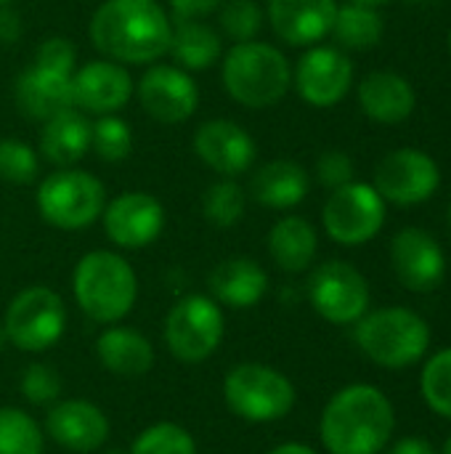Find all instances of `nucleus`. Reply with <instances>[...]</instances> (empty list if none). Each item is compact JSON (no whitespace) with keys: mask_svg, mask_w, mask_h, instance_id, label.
Wrapping results in <instances>:
<instances>
[{"mask_svg":"<svg viewBox=\"0 0 451 454\" xmlns=\"http://www.w3.org/2000/svg\"><path fill=\"white\" fill-rule=\"evenodd\" d=\"M90 43L117 64H157L170 53L173 19L157 0H104L88 21Z\"/></svg>","mask_w":451,"mask_h":454,"instance_id":"1","label":"nucleus"},{"mask_svg":"<svg viewBox=\"0 0 451 454\" xmlns=\"http://www.w3.org/2000/svg\"><path fill=\"white\" fill-rule=\"evenodd\" d=\"M396 415L388 396L367 383L338 391L319 423L322 442L330 454H377L393 436Z\"/></svg>","mask_w":451,"mask_h":454,"instance_id":"2","label":"nucleus"},{"mask_svg":"<svg viewBox=\"0 0 451 454\" xmlns=\"http://www.w3.org/2000/svg\"><path fill=\"white\" fill-rule=\"evenodd\" d=\"M221 82L229 98L239 106L268 109L287 96L292 85V67L271 43H234L221 61Z\"/></svg>","mask_w":451,"mask_h":454,"instance_id":"3","label":"nucleus"},{"mask_svg":"<svg viewBox=\"0 0 451 454\" xmlns=\"http://www.w3.org/2000/svg\"><path fill=\"white\" fill-rule=\"evenodd\" d=\"M72 293L88 319L114 325L133 311L138 298V277L120 253L93 250L77 261Z\"/></svg>","mask_w":451,"mask_h":454,"instance_id":"4","label":"nucleus"},{"mask_svg":"<svg viewBox=\"0 0 451 454\" xmlns=\"http://www.w3.org/2000/svg\"><path fill=\"white\" fill-rule=\"evenodd\" d=\"M354 338L364 356L375 364L404 370L425 356L431 346V327L420 314L404 306H391L364 314L356 322Z\"/></svg>","mask_w":451,"mask_h":454,"instance_id":"5","label":"nucleus"},{"mask_svg":"<svg viewBox=\"0 0 451 454\" xmlns=\"http://www.w3.org/2000/svg\"><path fill=\"white\" fill-rule=\"evenodd\" d=\"M35 205L48 226L80 231L101 218L106 207V189L88 170L58 168L40 181Z\"/></svg>","mask_w":451,"mask_h":454,"instance_id":"6","label":"nucleus"},{"mask_svg":"<svg viewBox=\"0 0 451 454\" xmlns=\"http://www.w3.org/2000/svg\"><path fill=\"white\" fill-rule=\"evenodd\" d=\"M226 407L247 423H276L287 418L295 407V386L292 380L258 362H245L229 370L223 380Z\"/></svg>","mask_w":451,"mask_h":454,"instance_id":"7","label":"nucleus"},{"mask_svg":"<svg viewBox=\"0 0 451 454\" xmlns=\"http://www.w3.org/2000/svg\"><path fill=\"white\" fill-rule=\"evenodd\" d=\"M226 333V319L221 303L210 295H186L181 298L165 319V346L167 351L186 364H199L210 359Z\"/></svg>","mask_w":451,"mask_h":454,"instance_id":"8","label":"nucleus"},{"mask_svg":"<svg viewBox=\"0 0 451 454\" xmlns=\"http://www.w3.org/2000/svg\"><path fill=\"white\" fill-rule=\"evenodd\" d=\"M66 327V309L58 293L35 285L21 290L5 309L3 330L19 351L40 354L56 346Z\"/></svg>","mask_w":451,"mask_h":454,"instance_id":"9","label":"nucleus"},{"mask_svg":"<svg viewBox=\"0 0 451 454\" xmlns=\"http://www.w3.org/2000/svg\"><path fill=\"white\" fill-rule=\"evenodd\" d=\"M322 223L332 242L346 247L364 245L375 239L385 223V200L372 184L351 181L330 192Z\"/></svg>","mask_w":451,"mask_h":454,"instance_id":"10","label":"nucleus"},{"mask_svg":"<svg viewBox=\"0 0 451 454\" xmlns=\"http://www.w3.org/2000/svg\"><path fill=\"white\" fill-rule=\"evenodd\" d=\"M308 298L322 319L332 325H354L369 309V285L356 266L327 261L311 274Z\"/></svg>","mask_w":451,"mask_h":454,"instance_id":"11","label":"nucleus"},{"mask_svg":"<svg viewBox=\"0 0 451 454\" xmlns=\"http://www.w3.org/2000/svg\"><path fill=\"white\" fill-rule=\"evenodd\" d=\"M292 85L308 106L330 109L348 96L354 85V64L340 48L311 45L292 69Z\"/></svg>","mask_w":451,"mask_h":454,"instance_id":"12","label":"nucleus"},{"mask_svg":"<svg viewBox=\"0 0 451 454\" xmlns=\"http://www.w3.org/2000/svg\"><path fill=\"white\" fill-rule=\"evenodd\" d=\"M136 96L141 109L162 125H181L194 117L199 106V88L194 77L178 64H152L141 74Z\"/></svg>","mask_w":451,"mask_h":454,"instance_id":"13","label":"nucleus"},{"mask_svg":"<svg viewBox=\"0 0 451 454\" xmlns=\"http://www.w3.org/2000/svg\"><path fill=\"white\" fill-rule=\"evenodd\" d=\"M441 184V170L436 160L420 149H396L385 154L375 170V189L385 202L420 205L436 194Z\"/></svg>","mask_w":451,"mask_h":454,"instance_id":"14","label":"nucleus"},{"mask_svg":"<svg viewBox=\"0 0 451 454\" xmlns=\"http://www.w3.org/2000/svg\"><path fill=\"white\" fill-rule=\"evenodd\" d=\"M101 221L112 245L122 250H144L165 231V207L146 192H122L106 202Z\"/></svg>","mask_w":451,"mask_h":454,"instance_id":"15","label":"nucleus"},{"mask_svg":"<svg viewBox=\"0 0 451 454\" xmlns=\"http://www.w3.org/2000/svg\"><path fill=\"white\" fill-rule=\"evenodd\" d=\"M194 154L221 178H237L255 165L258 144L255 138L234 120L218 117L197 128L191 138Z\"/></svg>","mask_w":451,"mask_h":454,"instance_id":"16","label":"nucleus"},{"mask_svg":"<svg viewBox=\"0 0 451 454\" xmlns=\"http://www.w3.org/2000/svg\"><path fill=\"white\" fill-rule=\"evenodd\" d=\"M136 93V82L125 64L112 59H96L74 69L72 96L74 109L88 114H117L128 106Z\"/></svg>","mask_w":451,"mask_h":454,"instance_id":"17","label":"nucleus"},{"mask_svg":"<svg viewBox=\"0 0 451 454\" xmlns=\"http://www.w3.org/2000/svg\"><path fill=\"white\" fill-rule=\"evenodd\" d=\"M391 263L399 282L412 293H431L447 277V255L439 239L417 226H407L393 237Z\"/></svg>","mask_w":451,"mask_h":454,"instance_id":"18","label":"nucleus"},{"mask_svg":"<svg viewBox=\"0 0 451 454\" xmlns=\"http://www.w3.org/2000/svg\"><path fill=\"white\" fill-rule=\"evenodd\" d=\"M335 0H266V19L274 35L295 48H311L332 32Z\"/></svg>","mask_w":451,"mask_h":454,"instance_id":"19","label":"nucleus"},{"mask_svg":"<svg viewBox=\"0 0 451 454\" xmlns=\"http://www.w3.org/2000/svg\"><path fill=\"white\" fill-rule=\"evenodd\" d=\"M48 436L69 450V452L88 454L101 450L109 439V420L101 407L85 399H66L51 407L45 415Z\"/></svg>","mask_w":451,"mask_h":454,"instance_id":"20","label":"nucleus"},{"mask_svg":"<svg viewBox=\"0 0 451 454\" xmlns=\"http://www.w3.org/2000/svg\"><path fill=\"white\" fill-rule=\"evenodd\" d=\"M13 98L21 114H27L29 120L45 122L66 109H74L72 74H61V72H51L37 64H29L16 77Z\"/></svg>","mask_w":451,"mask_h":454,"instance_id":"21","label":"nucleus"},{"mask_svg":"<svg viewBox=\"0 0 451 454\" xmlns=\"http://www.w3.org/2000/svg\"><path fill=\"white\" fill-rule=\"evenodd\" d=\"M210 298L229 309H253L268 293V274L253 258H226L207 277Z\"/></svg>","mask_w":451,"mask_h":454,"instance_id":"22","label":"nucleus"},{"mask_svg":"<svg viewBox=\"0 0 451 454\" xmlns=\"http://www.w3.org/2000/svg\"><path fill=\"white\" fill-rule=\"evenodd\" d=\"M359 106L369 120L380 125H396L415 112L417 96L407 77L380 69L359 82Z\"/></svg>","mask_w":451,"mask_h":454,"instance_id":"23","label":"nucleus"},{"mask_svg":"<svg viewBox=\"0 0 451 454\" xmlns=\"http://www.w3.org/2000/svg\"><path fill=\"white\" fill-rule=\"evenodd\" d=\"M308 173L292 160H271L250 178V197L268 210H292L308 197Z\"/></svg>","mask_w":451,"mask_h":454,"instance_id":"24","label":"nucleus"},{"mask_svg":"<svg viewBox=\"0 0 451 454\" xmlns=\"http://www.w3.org/2000/svg\"><path fill=\"white\" fill-rule=\"evenodd\" d=\"M101 367L117 378H144L154 367V348L133 327H106L96 340Z\"/></svg>","mask_w":451,"mask_h":454,"instance_id":"25","label":"nucleus"},{"mask_svg":"<svg viewBox=\"0 0 451 454\" xmlns=\"http://www.w3.org/2000/svg\"><path fill=\"white\" fill-rule=\"evenodd\" d=\"M37 149L56 168L77 165L90 152V122H88L85 112L66 109V112L45 120L43 130H40Z\"/></svg>","mask_w":451,"mask_h":454,"instance_id":"26","label":"nucleus"},{"mask_svg":"<svg viewBox=\"0 0 451 454\" xmlns=\"http://www.w3.org/2000/svg\"><path fill=\"white\" fill-rule=\"evenodd\" d=\"M316 250L319 234L314 223L300 215H284L268 231V255L287 274L306 271L314 263Z\"/></svg>","mask_w":451,"mask_h":454,"instance_id":"27","label":"nucleus"},{"mask_svg":"<svg viewBox=\"0 0 451 454\" xmlns=\"http://www.w3.org/2000/svg\"><path fill=\"white\" fill-rule=\"evenodd\" d=\"M170 53L186 72L210 69L223 53V37L202 19H173Z\"/></svg>","mask_w":451,"mask_h":454,"instance_id":"28","label":"nucleus"},{"mask_svg":"<svg viewBox=\"0 0 451 454\" xmlns=\"http://www.w3.org/2000/svg\"><path fill=\"white\" fill-rule=\"evenodd\" d=\"M383 32H385V24L377 8L346 3V5H338L330 35H335V40L346 51H369L383 40Z\"/></svg>","mask_w":451,"mask_h":454,"instance_id":"29","label":"nucleus"},{"mask_svg":"<svg viewBox=\"0 0 451 454\" xmlns=\"http://www.w3.org/2000/svg\"><path fill=\"white\" fill-rule=\"evenodd\" d=\"M247 192L237 184V178H221L210 184L202 194V213L207 223L218 229H231L245 218Z\"/></svg>","mask_w":451,"mask_h":454,"instance_id":"30","label":"nucleus"},{"mask_svg":"<svg viewBox=\"0 0 451 454\" xmlns=\"http://www.w3.org/2000/svg\"><path fill=\"white\" fill-rule=\"evenodd\" d=\"M45 434L19 407H0V454H43Z\"/></svg>","mask_w":451,"mask_h":454,"instance_id":"31","label":"nucleus"},{"mask_svg":"<svg viewBox=\"0 0 451 454\" xmlns=\"http://www.w3.org/2000/svg\"><path fill=\"white\" fill-rule=\"evenodd\" d=\"M90 152L101 162H122L133 152V130L120 114H101L90 122Z\"/></svg>","mask_w":451,"mask_h":454,"instance_id":"32","label":"nucleus"},{"mask_svg":"<svg viewBox=\"0 0 451 454\" xmlns=\"http://www.w3.org/2000/svg\"><path fill=\"white\" fill-rule=\"evenodd\" d=\"M263 21H266V11L258 0H223L218 8L221 32L231 43L255 40L263 29Z\"/></svg>","mask_w":451,"mask_h":454,"instance_id":"33","label":"nucleus"},{"mask_svg":"<svg viewBox=\"0 0 451 454\" xmlns=\"http://www.w3.org/2000/svg\"><path fill=\"white\" fill-rule=\"evenodd\" d=\"M130 454H197V444L183 426L154 423L136 436Z\"/></svg>","mask_w":451,"mask_h":454,"instance_id":"34","label":"nucleus"},{"mask_svg":"<svg viewBox=\"0 0 451 454\" xmlns=\"http://www.w3.org/2000/svg\"><path fill=\"white\" fill-rule=\"evenodd\" d=\"M420 386L428 407L436 415L451 420V348H444L428 359Z\"/></svg>","mask_w":451,"mask_h":454,"instance_id":"35","label":"nucleus"},{"mask_svg":"<svg viewBox=\"0 0 451 454\" xmlns=\"http://www.w3.org/2000/svg\"><path fill=\"white\" fill-rule=\"evenodd\" d=\"M40 173V154L21 138H0V178L16 186L32 184Z\"/></svg>","mask_w":451,"mask_h":454,"instance_id":"36","label":"nucleus"},{"mask_svg":"<svg viewBox=\"0 0 451 454\" xmlns=\"http://www.w3.org/2000/svg\"><path fill=\"white\" fill-rule=\"evenodd\" d=\"M19 388H21V396L29 404L45 407V404H53L61 396V375L56 372V367H51L45 362H35L21 372Z\"/></svg>","mask_w":451,"mask_h":454,"instance_id":"37","label":"nucleus"},{"mask_svg":"<svg viewBox=\"0 0 451 454\" xmlns=\"http://www.w3.org/2000/svg\"><path fill=\"white\" fill-rule=\"evenodd\" d=\"M43 69L61 72V74H74L77 69V48L69 37H48L37 45L35 61Z\"/></svg>","mask_w":451,"mask_h":454,"instance_id":"38","label":"nucleus"},{"mask_svg":"<svg viewBox=\"0 0 451 454\" xmlns=\"http://www.w3.org/2000/svg\"><path fill=\"white\" fill-rule=\"evenodd\" d=\"M316 178L322 186H327L330 192L332 189H340L346 184L354 181V160L351 154L340 152V149H330L324 152L319 160H316Z\"/></svg>","mask_w":451,"mask_h":454,"instance_id":"39","label":"nucleus"},{"mask_svg":"<svg viewBox=\"0 0 451 454\" xmlns=\"http://www.w3.org/2000/svg\"><path fill=\"white\" fill-rule=\"evenodd\" d=\"M173 19H205L221 8L223 0H167Z\"/></svg>","mask_w":451,"mask_h":454,"instance_id":"40","label":"nucleus"},{"mask_svg":"<svg viewBox=\"0 0 451 454\" xmlns=\"http://www.w3.org/2000/svg\"><path fill=\"white\" fill-rule=\"evenodd\" d=\"M21 37V16L11 5H0V43L11 45Z\"/></svg>","mask_w":451,"mask_h":454,"instance_id":"41","label":"nucleus"},{"mask_svg":"<svg viewBox=\"0 0 451 454\" xmlns=\"http://www.w3.org/2000/svg\"><path fill=\"white\" fill-rule=\"evenodd\" d=\"M388 454H439V452L433 450V444H431V442L412 436V439H401V442H396Z\"/></svg>","mask_w":451,"mask_h":454,"instance_id":"42","label":"nucleus"},{"mask_svg":"<svg viewBox=\"0 0 451 454\" xmlns=\"http://www.w3.org/2000/svg\"><path fill=\"white\" fill-rule=\"evenodd\" d=\"M268 454H319L316 450L306 447V444H279L274 447Z\"/></svg>","mask_w":451,"mask_h":454,"instance_id":"43","label":"nucleus"},{"mask_svg":"<svg viewBox=\"0 0 451 454\" xmlns=\"http://www.w3.org/2000/svg\"><path fill=\"white\" fill-rule=\"evenodd\" d=\"M348 3H359V5H369V8H380V5H385V3H391V0H348Z\"/></svg>","mask_w":451,"mask_h":454,"instance_id":"44","label":"nucleus"},{"mask_svg":"<svg viewBox=\"0 0 451 454\" xmlns=\"http://www.w3.org/2000/svg\"><path fill=\"white\" fill-rule=\"evenodd\" d=\"M5 340H8V338H5V330H3V325H0V351H3V346H5Z\"/></svg>","mask_w":451,"mask_h":454,"instance_id":"45","label":"nucleus"},{"mask_svg":"<svg viewBox=\"0 0 451 454\" xmlns=\"http://www.w3.org/2000/svg\"><path fill=\"white\" fill-rule=\"evenodd\" d=\"M447 226H449V234H451V205H449V210H447Z\"/></svg>","mask_w":451,"mask_h":454,"instance_id":"46","label":"nucleus"},{"mask_svg":"<svg viewBox=\"0 0 451 454\" xmlns=\"http://www.w3.org/2000/svg\"><path fill=\"white\" fill-rule=\"evenodd\" d=\"M444 454H451V436H449V442L444 444Z\"/></svg>","mask_w":451,"mask_h":454,"instance_id":"47","label":"nucleus"},{"mask_svg":"<svg viewBox=\"0 0 451 454\" xmlns=\"http://www.w3.org/2000/svg\"><path fill=\"white\" fill-rule=\"evenodd\" d=\"M13 0H0V5H11Z\"/></svg>","mask_w":451,"mask_h":454,"instance_id":"48","label":"nucleus"},{"mask_svg":"<svg viewBox=\"0 0 451 454\" xmlns=\"http://www.w3.org/2000/svg\"><path fill=\"white\" fill-rule=\"evenodd\" d=\"M449 51H451V29H449Z\"/></svg>","mask_w":451,"mask_h":454,"instance_id":"49","label":"nucleus"}]
</instances>
